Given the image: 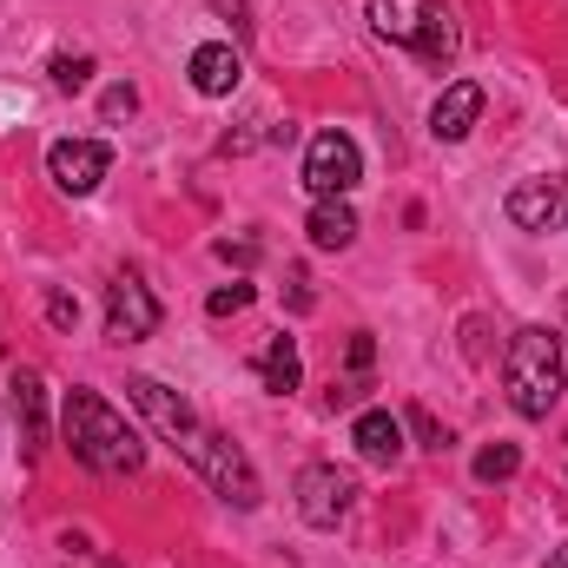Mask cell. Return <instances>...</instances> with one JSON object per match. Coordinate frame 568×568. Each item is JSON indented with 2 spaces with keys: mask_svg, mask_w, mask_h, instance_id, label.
I'll list each match as a JSON object with an SVG mask.
<instances>
[{
  "mask_svg": "<svg viewBox=\"0 0 568 568\" xmlns=\"http://www.w3.org/2000/svg\"><path fill=\"white\" fill-rule=\"evenodd\" d=\"M60 436H67L73 463H87L93 476H133L145 463L140 429L126 424L100 390H67V404H60Z\"/></svg>",
  "mask_w": 568,
  "mask_h": 568,
  "instance_id": "6da1fadb",
  "label": "cell"
},
{
  "mask_svg": "<svg viewBox=\"0 0 568 568\" xmlns=\"http://www.w3.org/2000/svg\"><path fill=\"white\" fill-rule=\"evenodd\" d=\"M503 390H509V410L516 417H549L556 397H562V337L542 331V324H523L503 351Z\"/></svg>",
  "mask_w": 568,
  "mask_h": 568,
  "instance_id": "7a4b0ae2",
  "label": "cell"
},
{
  "mask_svg": "<svg viewBox=\"0 0 568 568\" xmlns=\"http://www.w3.org/2000/svg\"><path fill=\"white\" fill-rule=\"evenodd\" d=\"M179 456L232 503V509H258L265 503V489H258V469H252V456L225 436V429H212V424H199L185 443H179Z\"/></svg>",
  "mask_w": 568,
  "mask_h": 568,
  "instance_id": "3957f363",
  "label": "cell"
},
{
  "mask_svg": "<svg viewBox=\"0 0 568 568\" xmlns=\"http://www.w3.org/2000/svg\"><path fill=\"white\" fill-rule=\"evenodd\" d=\"M371 27L390 47H410L424 60H449L456 53V20L436 0H371Z\"/></svg>",
  "mask_w": 568,
  "mask_h": 568,
  "instance_id": "277c9868",
  "label": "cell"
},
{
  "mask_svg": "<svg viewBox=\"0 0 568 568\" xmlns=\"http://www.w3.org/2000/svg\"><path fill=\"white\" fill-rule=\"evenodd\" d=\"M351 509H357V476L351 469H337V463H304L297 469V516L311 529H337Z\"/></svg>",
  "mask_w": 568,
  "mask_h": 568,
  "instance_id": "5b68a950",
  "label": "cell"
},
{
  "mask_svg": "<svg viewBox=\"0 0 568 568\" xmlns=\"http://www.w3.org/2000/svg\"><path fill=\"white\" fill-rule=\"evenodd\" d=\"M357 179H364V152H357L351 133H317L311 140V152H304V185L317 199H344Z\"/></svg>",
  "mask_w": 568,
  "mask_h": 568,
  "instance_id": "8992f818",
  "label": "cell"
},
{
  "mask_svg": "<svg viewBox=\"0 0 568 568\" xmlns=\"http://www.w3.org/2000/svg\"><path fill=\"white\" fill-rule=\"evenodd\" d=\"M159 331V297H152V284L140 272H120V278L106 284V337L113 344H140Z\"/></svg>",
  "mask_w": 568,
  "mask_h": 568,
  "instance_id": "52a82bcc",
  "label": "cell"
},
{
  "mask_svg": "<svg viewBox=\"0 0 568 568\" xmlns=\"http://www.w3.org/2000/svg\"><path fill=\"white\" fill-rule=\"evenodd\" d=\"M106 172H113V152L100 140H60L47 152V179H53L60 192H73V199H87Z\"/></svg>",
  "mask_w": 568,
  "mask_h": 568,
  "instance_id": "ba28073f",
  "label": "cell"
},
{
  "mask_svg": "<svg viewBox=\"0 0 568 568\" xmlns=\"http://www.w3.org/2000/svg\"><path fill=\"white\" fill-rule=\"evenodd\" d=\"M126 397L140 404V417H145L152 429H159V436H165L172 449H179V443H185V436L199 429V410H192V404H185L179 390H165L159 377H133V384H126Z\"/></svg>",
  "mask_w": 568,
  "mask_h": 568,
  "instance_id": "9c48e42d",
  "label": "cell"
},
{
  "mask_svg": "<svg viewBox=\"0 0 568 568\" xmlns=\"http://www.w3.org/2000/svg\"><path fill=\"white\" fill-rule=\"evenodd\" d=\"M476 120H483V87H476V80H456V87L429 106V133H436V140H449V145L469 140V126H476Z\"/></svg>",
  "mask_w": 568,
  "mask_h": 568,
  "instance_id": "30bf717a",
  "label": "cell"
},
{
  "mask_svg": "<svg viewBox=\"0 0 568 568\" xmlns=\"http://www.w3.org/2000/svg\"><path fill=\"white\" fill-rule=\"evenodd\" d=\"M351 443H357L364 463H384V469H390V463L404 456V424H397L390 410H364V417L351 424Z\"/></svg>",
  "mask_w": 568,
  "mask_h": 568,
  "instance_id": "8fae6325",
  "label": "cell"
},
{
  "mask_svg": "<svg viewBox=\"0 0 568 568\" xmlns=\"http://www.w3.org/2000/svg\"><path fill=\"white\" fill-rule=\"evenodd\" d=\"M239 73H245V60H239L225 40H212V47L192 53V87H199L205 100H225V93L239 87Z\"/></svg>",
  "mask_w": 568,
  "mask_h": 568,
  "instance_id": "7c38bea8",
  "label": "cell"
},
{
  "mask_svg": "<svg viewBox=\"0 0 568 568\" xmlns=\"http://www.w3.org/2000/svg\"><path fill=\"white\" fill-rule=\"evenodd\" d=\"M13 417H20V449L33 456V449L47 443V384H40L33 371L13 377Z\"/></svg>",
  "mask_w": 568,
  "mask_h": 568,
  "instance_id": "4fadbf2b",
  "label": "cell"
},
{
  "mask_svg": "<svg viewBox=\"0 0 568 568\" xmlns=\"http://www.w3.org/2000/svg\"><path fill=\"white\" fill-rule=\"evenodd\" d=\"M509 219H516L523 232H556L562 192H556V185H516V192H509Z\"/></svg>",
  "mask_w": 568,
  "mask_h": 568,
  "instance_id": "5bb4252c",
  "label": "cell"
},
{
  "mask_svg": "<svg viewBox=\"0 0 568 568\" xmlns=\"http://www.w3.org/2000/svg\"><path fill=\"white\" fill-rule=\"evenodd\" d=\"M304 232H311V245H317V252H344V245L357 239V212H351L344 199H317Z\"/></svg>",
  "mask_w": 568,
  "mask_h": 568,
  "instance_id": "9a60e30c",
  "label": "cell"
},
{
  "mask_svg": "<svg viewBox=\"0 0 568 568\" xmlns=\"http://www.w3.org/2000/svg\"><path fill=\"white\" fill-rule=\"evenodd\" d=\"M258 377H265V390H278V397H291V390H297L304 364H297V344H291V337H272V344H265V357H258Z\"/></svg>",
  "mask_w": 568,
  "mask_h": 568,
  "instance_id": "2e32d148",
  "label": "cell"
},
{
  "mask_svg": "<svg viewBox=\"0 0 568 568\" xmlns=\"http://www.w3.org/2000/svg\"><path fill=\"white\" fill-rule=\"evenodd\" d=\"M516 469H523V449H516V443H489V449L476 456V476H483V483H509Z\"/></svg>",
  "mask_w": 568,
  "mask_h": 568,
  "instance_id": "e0dca14e",
  "label": "cell"
},
{
  "mask_svg": "<svg viewBox=\"0 0 568 568\" xmlns=\"http://www.w3.org/2000/svg\"><path fill=\"white\" fill-rule=\"evenodd\" d=\"M47 73H53V87H60V93H80V87L93 80V60H87V53H53V67H47Z\"/></svg>",
  "mask_w": 568,
  "mask_h": 568,
  "instance_id": "ac0fdd59",
  "label": "cell"
},
{
  "mask_svg": "<svg viewBox=\"0 0 568 568\" xmlns=\"http://www.w3.org/2000/svg\"><path fill=\"white\" fill-rule=\"evenodd\" d=\"M245 304H252V284H225V291H212V297H205V311H212V317H232V311H245Z\"/></svg>",
  "mask_w": 568,
  "mask_h": 568,
  "instance_id": "d6986e66",
  "label": "cell"
},
{
  "mask_svg": "<svg viewBox=\"0 0 568 568\" xmlns=\"http://www.w3.org/2000/svg\"><path fill=\"white\" fill-rule=\"evenodd\" d=\"M410 429H417V443H424V449H443V443H449V429L436 424V417H429L424 404H417V410H410Z\"/></svg>",
  "mask_w": 568,
  "mask_h": 568,
  "instance_id": "ffe728a7",
  "label": "cell"
},
{
  "mask_svg": "<svg viewBox=\"0 0 568 568\" xmlns=\"http://www.w3.org/2000/svg\"><path fill=\"white\" fill-rule=\"evenodd\" d=\"M47 317H53V331H73V324H80V304H73L67 291H53V297H47Z\"/></svg>",
  "mask_w": 568,
  "mask_h": 568,
  "instance_id": "44dd1931",
  "label": "cell"
},
{
  "mask_svg": "<svg viewBox=\"0 0 568 568\" xmlns=\"http://www.w3.org/2000/svg\"><path fill=\"white\" fill-rule=\"evenodd\" d=\"M100 106H106V120H126V113L140 106V93H133V87H113V93H106Z\"/></svg>",
  "mask_w": 568,
  "mask_h": 568,
  "instance_id": "7402d4cb",
  "label": "cell"
},
{
  "mask_svg": "<svg viewBox=\"0 0 568 568\" xmlns=\"http://www.w3.org/2000/svg\"><path fill=\"white\" fill-rule=\"evenodd\" d=\"M371 357H377V344H371V331H357V337H351V377H364Z\"/></svg>",
  "mask_w": 568,
  "mask_h": 568,
  "instance_id": "603a6c76",
  "label": "cell"
},
{
  "mask_svg": "<svg viewBox=\"0 0 568 568\" xmlns=\"http://www.w3.org/2000/svg\"><path fill=\"white\" fill-rule=\"evenodd\" d=\"M284 297H291V311H311V278L291 272V291H284Z\"/></svg>",
  "mask_w": 568,
  "mask_h": 568,
  "instance_id": "cb8c5ba5",
  "label": "cell"
},
{
  "mask_svg": "<svg viewBox=\"0 0 568 568\" xmlns=\"http://www.w3.org/2000/svg\"><path fill=\"white\" fill-rule=\"evenodd\" d=\"M219 258H232V265H252V258H258V245H232V239H225V245H219Z\"/></svg>",
  "mask_w": 568,
  "mask_h": 568,
  "instance_id": "d4e9b609",
  "label": "cell"
},
{
  "mask_svg": "<svg viewBox=\"0 0 568 568\" xmlns=\"http://www.w3.org/2000/svg\"><path fill=\"white\" fill-rule=\"evenodd\" d=\"M549 568H568V542H562V549H556V556H549Z\"/></svg>",
  "mask_w": 568,
  "mask_h": 568,
  "instance_id": "484cf974",
  "label": "cell"
}]
</instances>
